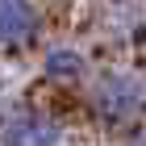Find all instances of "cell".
I'll return each instance as SVG.
<instances>
[{
	"mask_svg": "<svg viewBox=\"0 0 146 146\" xmlns=\"http://www.w3.org/2000/svg\"><path fill=\"white\" fill-rule=\"evenodd\" d=\"M96 104H100V113L113 117V121L134 117V113L146 104V79H138V75H113V79H104L100 88H96Z\"/></svg>",
	"mask_w": 146,
	"mask_h": 146,
	"instance_id": "obj_1",
	"label": "cell"
},
{
	"mask_svg": "<svg viewBox=\"0 0 146 146\" xmlns=\"http://www.w3.org/2000/svg\"><path fill=\"white\" fill-rule=\"evenodd\" d=\"M34 29H38V17L25 0H0V42L4 46L29 42Z\"/></svg>",
	"mask_w": 146,
	"mask_h": 146,
	"instance_id": "obj_2",
	"label": "cell"
},
{
	"mask_svg": "<svg viewBox=\"0 0 146 146\" xmlns=\"http://www.w3.org/2000/svg\"><path fill=\"white\" fill-rule=\"evenodd\" d=\"M46 75L50 79H79L84 75V58L75 50H50L46 54Z\"/></svg>",
	"mask_w": 146,
	"mask_h": 146,
	"instance_id": "obj_3",
	"label": "cell"
},
{
	"mask_svg": "<svg viewBox=\"0 0 146 146\" xmlns=\"http://www.w3.org/2000/svg\"><path fill=\"white\" fill-rule=\"evenodd\" d=\"M9 138H17V142H58V129H50V125H42V121H29V125L9 129Z\"/></svg>",
	"mask_w": 146,
	"mask_h": 146,
	"instance_id": "obj_4",
	"label": "cell"
}]
</instances>
